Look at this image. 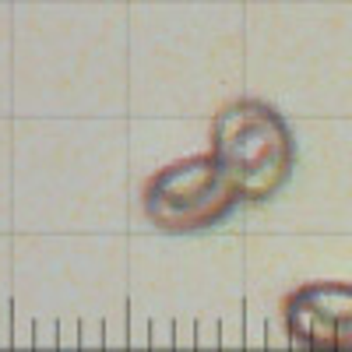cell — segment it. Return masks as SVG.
<instances>
[{
    "mask_svg": "<svg viewBox=\"0 0 352 352\" xmlns=\"http://www.w3.org/2000/svg\"><path fill=\"white\" fill-rule=\"evenodd\" d=\"M212 155L226 166L243 201L261 204L296 169V134L264 99H232L212 120Z\"/></svg>",
    "mask_w": 352,
    "mask_h": 352,
    "instance_id": "6da1fadb",
    "label": "cell"
},
{
    "mask_svg": "<svg viewBox=\"0 0 352 352\" xmlns=\"http://www.w3.org/2000/svg\"><path fill=\"white\" fill-rule=\"evenodd\" d=\"M243 201L226 166L208 155L176 159L148 176L141 190V208L155 229L166 232H201L226 222Z\"/></svg>",
    "mask_w": 352,
    "mask_h": 352,
    "instance_id": "7a4b0ae2",
    "label": "cell"
},
{
    "mask_svg": "<svg viewBox=\"0 0 352 352\" xmlns=\"http://www.w3.org/2000/svg\"><path fill=\"white\" fill-rule=\"evenodd\" d=\"M285 338L303 352H352V282H307L282 300Z\"/></svg>",
    "mask_w": 352,
    "mask_h": 352,
    "instance_id": "3957f363",
    "label": "cell"
}]
</instances>
